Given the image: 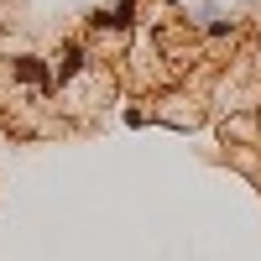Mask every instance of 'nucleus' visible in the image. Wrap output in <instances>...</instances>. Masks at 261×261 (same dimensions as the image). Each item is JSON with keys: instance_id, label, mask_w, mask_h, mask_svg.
<instances>
[{"instance_id": "nucleus-1", "label": "nucleus", "mask_w": 261, "mask_h": 261, "mask_svg": "<svg viewBox=\"0 0 261 261\" xmlns=\"http://www.w3.org/2000/svg\"><path fill=\"white\" fill-rule=\"evenodd\" d=\"M79 58H84V53H79L73 42H68V47L58 53V73H63V79H73V73H79Z\"/></svg>"}]
</instances>
